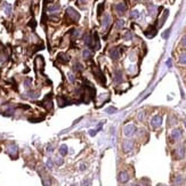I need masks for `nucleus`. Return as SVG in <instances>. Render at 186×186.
Listing matches in <instances>:
<instances>
[{
  "mask_svg": "<svg viewBox=\"0 0 186 186\" xmlns=\"http://www.w3.org/2000/svg\"><path fill=\"white\" fill-rule=\"evenodd\" d=\"M136 131H137L136 126H135L134 123H128V125L125 126V128H123V135H125L126 137H131V136H134V135L136 134Z\"/></svg>",
  "mask_w": 186,
  "mask_h": 186,
  "instance_id": "1",
  "label": "nucleus"
},
{
  "mask_svg": "<svg viewBox=\"0 0 186 186\" xmlns=\"http://www.w3.org/2000/svg\"><path fill=\"white\" fill-rule=\"evenodd\" d=\"M161 125H162V116L161 115H154L151 120V126L154 129H156V128L161 127Z\"/></svg>",
  "mask_w": 186,
  "mask_h": 186,
  "instance_id": "2",
  "label": "nucleus"
},
{
  "mask_svg": "<svg viewBox=\"0 0 186 186\" xmlns=\"http://www.w3.org/2000/svg\"><path fill=\"white\" fill-rule=\"evenodd\" d=\"M174 154H175V158H176V159H178V160L183 159V158L185 156V147H184L183 145H179L177 149H175Z\"/></svg>",
  "mask_w": 186,
  "mask_h": 186,
  "instance_id": "3",
  "label": "nucleus"
},
{
  "mask_svg": "<svg viewBox=\"0 0 186 186\" xmlns=\"http://www.w3.org/2000/svg\"><path fill=\"white\" fill-rule=\"evenodd\" d=\"M170 137H171V141H172V142L179 141V139L182 138V130H180V129H174V130L171 131Z\"/></svg>",
  "mask_w": 186,
  "mask_h": 186,
  "instance_id": "4",
  "label": "nucleus"
},
{
  "mask_svg": "<svg viewBox=\"0 0 186 186\" xmlns=\"http://www.w3.org/2000/svg\"><path fill=\"white\" fill-rule=\"evenodd\" d=\"M17 152H19V149H17V146H16L15 144H10V145L7 147V153H8L12 158H16Z\"/></svg>",
  "mask_w": 186,
  "mask_h": 186,
  "instance_id": "5",
  "label": "nucleus"
},
{
  "mask_svg": "<svg viewBox=\"0 0 186 186\" xmlns=\"http://www.w3.org/2000/svg\"><path fill=\"white\" fill-rule=\"evenodd\" d=\"M66 13H68V15H69L71 19H73L74 22H76L78 19H80V15H79V13H76L74 9H73V8H71V7L66 9Z\"/></svg>",
  "mask_w": 186,
  "mask_h": 186,
  "instance_id": "6",
  "label": "nucleus"
},
{
  "mask_svg": "<svg viewBox=\"0 0 186 186\" xmlns=\"http://www.w3.org/2000/svg\"><path fill=\"white\" fill-rule=\"evenodd\" d=\"M94 73H95V76H96V78L99 80V82H101V83L104 86V85H105V76H104V74H103V73H102V71H101V70L97 68V69H95Z\"/></svg>",
  "mask_w": 186,
  "mask_h": 186,
  "instance_id": "7",
  "label": "nucleus"
},
{
  "mask_svg": "<svg viewBox=\"0 0 186 186\" xmlns=\"http://www.w3.org/2000/svg\"><path fill=\"white\" fill-rule=\"evenodd\" d=\"M118 179L120 183H127L129 180V175L127 171H121L119 172V176H118Z\"/></svg>",
  "mask_w": 186,
  "mask_h": 186,
  "instance_id": "8",
  "label": "nucleus"
},
{
  "mask_svg": "<svg viewBox=\"0 0 186 186\" xmlns=\"http://www.w3.org/2000/svg\"><path fill=\"white\" fill-rule=\"evenodd\" d=\"M132 149H134V143H132L131 141H126V142L123 143V151H125L126 153L131 152Z\"/></svg>",
  "mask_w": 186,
  "mask_h": 186,
  "instance_id": "9",
  "label": "nucleus"
},
{
  "mask_svg": "<svg viewBox=\"0 0 186 186\" xmlns=\"http://www.w3.org/2000/svg\"><path fill=\"white\" fill-rule=\"evenodd\" d=\"M115 10L119 15H122L125 12H126V5L125 3H118L115 5Z\"/></svg>",
  "mask_w": 186,
  "mask_h": 186,
  "instance_id": "10",
  "label": "nucleus"
},
{
  "mask_svg": "<svg viewBox=\"0 0 186 186\" xmlns=\"http://www.w3.org/2000/svg\"><path fill=\"white\" fill-rule=\"evenodd\" d=\"M110 56H111L112 59H114V61L119 59V57H120V50H119L118 48H113L111 52H110Z\"/></svg>",
  "mask_w": 186,
  "mask_h": 186,
  "instance_id": "11",
  "label": "nucleus"
},
{
  "mask_svg": "<svg viewBox=\"0 0 186 186\" xmlns=\"http://www.w3.org/2000/svg\"><path fill=\"white\" fill-rule=\"evenodd\" d=\"M83 39H85V43L88 46V47H93V38H92V34H89V33H86L85 34V37H83Z\"/></svg>",
  "mask_w": 186,
  "mask_h": 186,
  "instance_id": "12",
  "label": "nucleus"
},
{
  "mask_svg": "<svg viewBox=\"0 0 186 186\" xmlns=\"http://www.w3.org/2000/svg\"><path fill=\"white\" fill-rule=\"evenodd\" d=\"M183 182H184V178H183V176H180V175H177L175 178H174V186H180L183 184Z\"/></svg>",
  "mask_w": 186,
  "mask_h": 186,
  "instance_id": "13",
  "label": "nucleus"
},
{
  "mask_svg": "<svg viewBox=\"0 0 186 186\" xmlns=\"http://www.w3.org/2000/svg\"><path fill=\"white\" fill-rule=\"evenodd\" d=\"M114 81H115V83H120L122 81V71H120V70L115 71V73H114Z\"/></svg>",
  "mask_w": 186,
  "mask_h": 186,
  "instance_id": "14",
  "label": "nucleus"
},
{
  "mask_svg": "<svg viewBox=\"0 0 186 186\" xmlns=\"http://www.w3.org/2000/svg\"><path fill=\"white\" fill-rule=\"evenodd\" d=\"M155 33H156V30H155V28H154V26H149V30H146V31H145V34H146L149 38L154 37V36H155Z\"/></svg>",
  "mask_w": 186,
  "mask_h": 186,
  "instance_id": "15",
  "label": "nucleus"
},
{
  "mask_svg": "<svg viewBox=\"0 0 186 186\" xmlns=\"http://www.w3.org/2000/svg\"><path fill=\"white\" fill-rule=\"evenodd\" d=\"M101 45H99V38H98V34L97 32L94 33V48L95 49H99Z\"/></svg>",
  "mask_w": 186,
  "mask_h": 186,
  "instance_id": "16",
  "label": "nucleus"
},
{
  "mask_svg": "<svg viewBox=\"0 0 186 186\" xmlns=\"http://www.w3.org/2000/svg\"><path fill=\"white\" fill-rule=\"evenodd\" d=\"M110 23H111V16H110V15H105V17L103 19V28H104V29L109 28Z\"/></svg>",
  "mask_w": 186,
  "mask_h": 186,
  "instance_id": "17",
  "label": "nucleus"
},
{
  "mask_svg": "<svg viewBox=\"0 0 186 186\" xmlns=\"http://www.w3.org/2000/svg\"><path fill=\"white\" fill-rule=\"evenodd\" d=\"M42 185L43 186H50L52 185V179L47 176H42Z\"/></svg>",
  "mask_w": 186,
  "mask_h": 186,
  "instance_id": "18",
  "label": "nucleus"
},
{
  "mask_svg": "<svg viewBox=\"0 0 186 186\" xmlns=\"http://www.w3.org/2000/svg\"><path fill=\"white\" fill-rule=\"evenodd\" d=\"M57 101H58V104H59V106H65V105H68L70 102L69 101H66V99H64V97H58L57 98Z\"/></svg>",
  "mask_w": 186,
  "mask_h": 186,
  "instance_id": "19",
  "label": "nucleus"
},
{
  "mask_svg": "<svg viewBox=\"0 0 186 186\" xmlns=\"http://www.w3.org/2000/svg\"><path fill=\"white\" fill-rule=\"evenodd\" d=\"M59 154L62 155V156H64V155H66L68 154V146L66 145H61V147H59Z\"/></svg>",
  "mask_w": 186,
  "mask_h": 186,
  "instance_id": "20",
  "label": "nucleus"
},
{
  "mask_svg": "<svg viewBox=\"0 0 186 186\" xmlns=\"http://www.w3.org/2000/svg\"><path fill=\"white\" fill-rule=\"evenodd\" d=\"M58 59H59V62H62V63H66V62L69 61V56L65 55V54H59V55H58Z\"/></svg>",
  "mask_w": 186,
  "mask_h": 186,
  "instance_id": "21",
  "label": "nucleus"
},
{
  "mask_svg": "<svg viewBox=\"0 0 186 186\" xmlns=\"http://www.w3.org/2000/svg\"><path fill=\"white\" fill-rule=\"evenodd\" d=\"M115 26H116L118 29H122V28L125 26V21H123V19H118V21L115 22Z\"/></svg>",
  "mask_w": 186,
  "mask_h": 186,
  "instance_id": "22",
  "label": "nucleus"
},
{
  "mask_svg": "<svg viewBox=\"0 0 186 186\" xmlns=\"http://www.w3.org/2000/svg\"><path fill=\"white\" fill-rule=\"evenodd\" d=\"M176 122H177L176 118H175L174 115H170V116H169V119H168V123H169L170 126H174V125H176Z\"/></svg>",
  "mask_w": 186,
  "mask_h": 186,
  "instance_id": "23",
  "label": "nucleus"
},
{
  "mask_svg": "<svg viewBox=\"0 0 186 186\" xmlns=\"http://www.w3.org/2000/svg\"><path fill=\"white\" fill-rule=\"evenodd\" d=\"M179 63L180 64H186V53H182L179 56Z\"/></svg>",
  "mask_w": 186,
  "mask_h": 186,
  "instance_id": "24",
  "label": "nucleus"
},
{
  "mask_svg": "<svg viewBox=\"0 0 186 186\" xmlns=\"http://www.w3.org/2000/svg\"><path fill=\"white\" fill-rule=\"evenodd\" d=\"M5 13H6L7 15H10V13H12V6H10L9 3H6V5H5Z\"/></svg>",
  "mask_w": 186,
  "mask_h": 186,
  "instance_id": "25",
  "label": "nucleus"
},
{
  "mask_svg": "<svg viewBox=\"0 0 186 186\" xmlns=\"http://www.w3.org/2000/svg\"><path fill=\"white\" fill-rule=\"evenodd\" d=\"M92 55H93V53H92L89 49H85V50H83V57H85V58H90Z\"/></svg>",
  "mask_w": 186,
  "mask_h": 186,
  "instance_id": "26",
  "label": "nucleus"
},
{
  "mask_svg": "<svg viewBox=\"0 0 186 186\" xmlns=\"http://www.w3.org/2000/svg\"><path fill=\"white\" fill-rule=\"evenodd\" d=\"M48 10L52 12V13H53V12H57V10H59V6H58V5H53V6H50V7L48 8Z\"/></svg>",
  "mask_w": 186,
  "mask_h": 186,
  "instance_id": "27",
  "label": "nucleus"
},
{
  "mask_svg": "<svg viewBox=\"0 0 186 186\" xmlns=\"http://www.w3.org/2000/svg\"><path fill=\"white\" fill-rule=\"evenodd\" d=\"M103 9H104V5L103 3H99L97 6V15H101L103 13Z\"/></svg>",
  "mask_w": 186,
  "mask_h": 186,
  "instance_id": "28",
  "label": "nucleus"
},
{
  "mask_svg": "<svg viewBox=\"0 0 186 186\" xmlns=\"http://www.w3.org/2000/svg\"><path fill=\"white\" fill-rule=\"evenodd\" d=\"M130 17L131 19H138L139 17V13L138 10H132L130 13Z\"/></svg>",
  "mask_w": 186,
  "mask_h": 186,
  "instance_id": "29",
  "label": "nucleus"
},
{
  "mask_svg": "<svg viewBox=\"0 0 186 186\" xmlns=\"http://www.w3.org/2000/svg\"><path fill=\"white\" fill-rule=\"evenodd\" d=\"M125 40H131V38H132V36H131L130 32H126L125 33Z\"/></svg>",
  "mask_w": 186,
  "mask_h": 186,
  "instance_id": "30",
  "label": "nucleus"
},
{
  "mask_svg": "<svg viewBox=\"0 0 186 186\" xmlns=\"http://www.w3.org/2000/svg\"><path fill=\"white\" fill-rule=\"evenodd\" d=\"M74 68L78 70V71H82V70H83V68H82V65H81L80 63H75Z\"/></svg>",
  "mask_w": 186,
  "mask_h": 186,
  "instance_id": "31",
  "label": "nucleus"
},
{
  "mask_svg": "<svg viewBox=\"0 0 186 186\" xmlns=\"http://www.w3.org/2000/svg\"><path fill=\"white\" fill-rule=\"evenodd\" d=\"M167 16H168V10H166V12H165V15H163V17H162V19L160 21V25H162V24H163V22L166 21Z\"/></svg>",
  "mask_w": 186,
  "mask_h": 186,
  "instance_id": "32",
  "label": "nucleus"
},
{
  "mask_svg": "<svg viewBox=\"0 0 186 186\" xmlns=\"http://www.w3.org/2000/svg\"><path fill=\"white\" fill-rule=\"evenodd\" d=\"M144 116H145V112L144 111H142V112H139V113H138V119H139V120L144 119Z\"/></svg>",
  "mask_w": 186,
  "mask_h": 186,
  "instance_id": "33",
  "label": "nucleus"
},
{
  "mask_svg": "<svg viewBox=\"0 0 186 186\" xmlns=\"http://www.w3.org/2000/svg\"><path fill=\"white\" fill-rule=\"evenodd\" d=\"M47 167L49 168V169L53 168V161H52V160H48V161H47Z\"/></svg>",
  "mask_w": 186,
  "mask_h": 186,
  "instance_id": "34",
  "label": "nucleus"
},
{
  "mask_svg": "<svg viewBox=\"0 0 186 186\" xmlns=\"http://www.w3.org/2000/svg\"><path fill=\"white\" fill-rule=\"evenodd\" d=\"M29 96H30V97H31V98H37V94H34V93H32V92H30V93H29Z\"/></svg>",
  "mask_w": 186,
  "mask_h": 186,
  "instance_id": "35",
  "label": "nucleus"
},
{
  "mask_svg": "<svg viewBox=\"0 0 186 186\" xmlns=\"http://www.w3.org/2000/svg\"><path fill=\"white\" fill-rule=\"evenodd\" d=\"M89 180L88 179H86V180H83V183H82V186H89Z\"/></svg>",
  "mask_w": 186,
  "mask_h": 186,
  "instance_id": "36",
  "label": "nucleus"
},
{
  "mask_svg": "<svg viewBox=\"0 0 186 186\" xmlns=\"http://www.w3.org/2000/svg\"><path fill=\"white\" fill-rule=\"evenodd\" d=\"M69 79H70V81H72V82H73V81H74V75L72 74V73H71V74H69Z\"/></svg>",
  "mask_w": 186,
  "mask_h": 186,
  "instance_id": "37",
  "label": "nucleus"
},
{
  "mask_svg": "<svg viewBox=\"0 0 186 186\" xmlns=\"http://www.w3.org/2000/svg\"><path fill=\"white\" fill-rule=\"evenodd\" d=\"M96 132H97V130H89V135H90V136H95Z\"/></svg>",
  "mask_w": 186,
  "mask_h": 186,
  "instance_id": "38",
  "label": "nucleus"
},
{
  "mask_svg": "<svg viewBox=\"0 0 186 186\" xmlns=\"http://www.w3.org/2000/svg\"><path fill=\"white\" fill-rule=\"evenodd\" d=\"M182 45H183L184 47H186V36L183 38V40H182Z\"/></svg>",
  "mask_w": 186,
  "mask_h": 186,
  "instance_id": "39",
  "label": "nucleus"
},
{
  "mask_svg": "<svg viewBox=\"0 0 186 186\" xmlns=\"http://www.w3.org/2000/svg\"><path fill=\"white\" fill-rule=\"evenodd\" d=\"M56 163H57V165H59V166H61V165H62V163H63V160H62V159H57V160H56Z\"/></svg>",
  "mask_w": 186,
  "mask_h": 186,
  "instance_id": "40",
  "label": "nucleus"
},
{
  "mask_svg": "<svg viewBox=\"0 0 186 186\" xmlns=\"http://www.w3.org/2000/svg\"><path fill=\"white\" fill-rule=\"evenodd\" d=\"M106 112H109V113H112V112H115V109L114 107H110V109H107Z\"/></svg>",
  "mask_w": 186,
  "mask_h": 186,
  "instance_id": "41",
  "label": "nucleus"
},
{
  "mask_svg": "<svg viewBox=\"0 0 186 186\" xmlns=\"http://www.w3.org/2000/svg\"><path fill=\"white\" fill-rule=\"evenodd\" d=\"M169 32H170V31H169V30H167V31H166V32L163 33V38H167L168 34H169Z\"/></svg>",
  "mask_w": 186,
  "mask_h": 186,
  "instance_id": "42",
  "label": "nucleus"
},
{
  "mask_svg": "<svg viewBox=\"0 0 186 186\" xmlns=\"http://www.w3.org/2000/svg\"><path fill=\"white\" fill-rule=\"evenodd\" d=\"M86 1H87V0H78V5H79V3H86Z\"/></svg>",
  "mask_w": 186,
  "mask_h": 186,
  "instance_id": "43",
  "label": "nucleus"
},
{
  "mask_svg": "<svg viewBox=\"0 0 186 186\" xmlns=\"http://www.w3.org/2000/svg\"><path fill=\"white\" fill-rule=\"evenodd\" d=\"M85 169H86V166H85V165H81V166H80V170H85Z\"/></svg>",
  "mask_w": 186,
  "mask_h": 186,
  "instance_id": "44",
  "label": "nucleus"
},
{
  "mask_svg": "<svg viewBox=\"0 0 186 186\" xmlns=\"http://www.w3.org/2000/svg\"><path fill=\"white\" fill-rule=\"evenodd\" d=\"M48 149L49 152H52V151H53L54 149H53V146H48V149Z\"/></svg>",
  "mask_w": 186,
  "mask_h": 186,
  "instance_id": "45",
  "label": "nucleus"
},
{
  "mask_svg": "<svg viewBox=\"0 0 186 186\" xmlns=\"http://www.w3.org/2000/svg\"><path fill=\"white\" fill-rule=\"evenodd\" d=\"M129 186H137V184H130Z\"/></svg>",
  "mask_w": 186,
  "mask_h": 186,
  "instance_id": "46",
  "label": "nucleus"
},
{
  "mask_svg": "<svg viewBox=\"0 0 186 186\" xmlns=\"http://www.w3.org/2000/svg\"><path fill=\"white\" fill-rule=\"evenodd\" d=\"M48 1H52V0H45V2H48Z\"/></svg>",
  "mask_w": 186,
  "mask_h": 186,
  "instance_id": "47",
  "label": "nucleus"
},
{
  "mask_svg": "<svg viewBox=\"0 0 186 186\" xmlns=\"http://www.w3.org/2000/svg\"><path fill=\"white\" fill-rule=\"evenodd\" d=\"M158 186H165V185H158Z\"/></svg>",
  "mask_w": 186,
  "mask_h": 186,
  "instance_id": "48",
  "label": "nucleus"
},
{
  "mask_svg": "<svg viewBox=\"0 0 186 186\" xmlns=\"http://www.w3.org/2000/svg\"><path fill=\"white\" fill-rule=\"evenodd\" d=\"M71 186H75V185H71Z\"/></svg>",
  "mask_w": 186,
  "mask_h": 186,
  "instance_id": "49",
  "label": "nucleus"
},
{
  "mask_svg": "<svg viewBox=\"0 0 186 186\" xmlns=\"http://www.w3.org/2000/svg\"><path fill=\"white\" fill-rule=\"evenodd\" d=\"M135 1H136V0H135Z\"/></svg>",
  "mask_w": 186,
  "mask_h": 186,
  "instance_id": "50",
  "label": "nucleus"
}]
</instances>
